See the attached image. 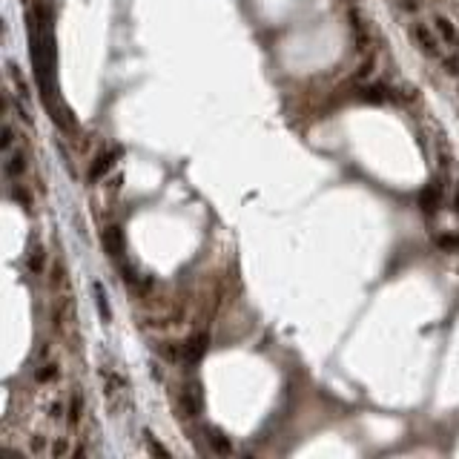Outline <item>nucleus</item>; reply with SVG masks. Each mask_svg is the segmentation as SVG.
<instances>
[{
	"instance_id": "nucleus-23",
	"label": "nucleus",
	"mask_w": 459,
	"mask_h": 459,
	"mask_svg": "<svg viewBox=\"0 0 459 459\" xmlns=\"http://www.w3.org/2000/svg\"><path fill=\"white\" fill-rule=\"evenodd\" d=\"M373 66H376V58H373V55H367V60H362V63H359V69L353 72V78H356V81H367L370 75H373Z\"/></svg>"
},
{
	"instance_id": "nucleus-10",
	"label": "nucleus",
	"mask_w": 459,
	"mask_h": 459,
	"mask_svg": "<svg viewBox=\"0 0 459 459\" xmlns=\"http://www.w3.org/2000/svg\"><path fill=\"white\" fill-rule=\"evenodd\" d=\"M347 21H350V35H353V43L359 52H364L370 46V29H367V21L359 9H347Z\"/></svg>"
},
{
	"instance_id": "nucleus-13",
	"label": "nucleus",
	"mask_w": 459,
	"mask_h": 459,
	"mask_svg": "<svg viewBox=\"0 0 459 459\" xmlns=\"http://www.w3.org/2000/svg\"><path fill=\"white\" fill-rule=\"evenodd\" d=\"M433 29H436V35H439V40L445 43V46H450V49H459V29L453 26V21L450 18H445V15H433Z\"/></svg>"
},
{
	"instance_id": "nucleus-24",
	"label": "nucleus",
	"mask_w": 459,
	"mask_h": 459,
	"mask_svg": "<svg viewBox=\"0 0 459 459\" xmlns=\"http://www.w3.org/2000/svg\"><path fill=\"white\" fill-rule=\"evenodd\" d=\"M12 198H15L18 204H23L26 210H32V193H29L23 184H12Z\"/></svg>"
},
{
	"instance_id": "nucleus-4",
	"label": "nucleus",
	"mask_w": 459,
	"mask_h": 459,
	"mask_svg": "<svg viewBox=\"0 0 459 459\" xmlns=\"http://www.w3.org/2000/svg\"><path fill=\"white\" fill-rule=\"evenodd\" d=\"M210 350V333L195 330L181 342V364H198Z\"/></svg>"
},
{
	"instance_id": "nucleus-26",
	"label": "nucleus",
	"mask_w": 459,
	"mask_h": 459,
	"mask_svg": "<svg viewBox=\"0 0 459 459\" xmlns=\"http://www.w3.org/2000/svg\"><path fill=\"white\" fill-rule=\"evenodd\" d=\"M12 144H15V126L6 121V124H4V138H0V149L9 152V149H12Z\"/></svg>"
},
{
	"instance_id": "nucleus-32",
	"label": "nucleus",
	"mask_w": 459,
	"mask_h": 459,
	"mask_svg": "<svg viewBox=\"0 0 459 459\" xmlns=\"http://www.w3.org/2000/svg\"><path fill=\"white\" fill-rule=\"evenodd\" d=\"M23 4H29V0H23Z\"/></svg>"
},
{
	"instance_id": "nucleus-27",
	"label": "nucleus",
	"mask_w": 459,
	"mask_h": 459,
	"mask_svg": "<svg viewBox=\"0 0 459 459\" xmlns=\"http://www.w3.org/2000/svg\"><path fill=\"white\" fill-rule=\"evenodd\" d=\"M49 453H52V456H66V453H69V436H58V439L52 442Z\"/></svg>"
},
{
	"instance_id": "nucleus-6",
	"label": "nucleus",
	"mask_w": 459,
	"mask_h": 459,
	"mask_svg": "<svg viewBox=\"0 0 459 459\" xmlns=\"http://www.w3.org/2000/svg\"><path fill=\"white\" fill-rule=\"evenodd\" d=\"M101 242H104V250L112 261H124L126 256V239H124V230L121 224H107L104 233H101Z\"/></svg>"
},
{
	"instance_id": "nucleus-7",
	"label": "nucleus",
	"mask_w": 459,
	"mask_h": 459,
	"mask_svg": "<svg viewBox=\"0 0 459 459\" xmlns=\"http://www.w3.org/2000/svg\"><path fill=\"white\" fill-rule=\"evenodd\" d=\"M356 98L359 101H364V104H388V101H394L396 95H394V90L385 84V81H370V84H359L356 87Z\"/></svg>"
},
{
	"instance_id": "nucleus-25",
	"label": "nucleus",
	"mask_w": 459,
	"mask_h": 459,
	"mask_svg": "<svg viewBox=\"0 0 459 459\" xmlns=\"http://www.w3.org/2000/svg\"><path fill=\"white\" fill-rule=\"evenodd\" d=\"M146 448H149V453H152V456H170V453H173L167 445H161V442H158L156 436H152L149 431H146Z\"/></svg>"
},
{
	"instance_id": "nucleus-30",
	"label": "nucleus",
	"mask_w": 459,
	"mask_h": 459,
	"mask_svg": "<svg viewBox=\"0 0 459 459\" xmlns=\"http://www.w3.org/2000/svg\"><path fill=\"white\" fill-rule=\"evenodd\" d=\"M453 212L459 215V184H456V190H453Z\"/></svg>"
},
{
	"instance_id": "nucleus-9",
	"label": "nucleus",
	"mask_w": 459,
	"mask_h": 459,
	"mask_svg": "<svg viewBox=\"0 0 459 459\" xmlns=\"http://www.w3.org/2000/svg\"><path fill=\"white\" fill-rule=\"evenodd\" d=\"M115 164H118V152H115V149L101 152V156L92 158V164H90V170H87V181H90V184H98L107 173L115 170Z\"/></svg>"
},
{
	"instance_id": "nucleus-31",
	"label": "nucleus",
	"mask_w": 459,
	"mask_h": 459,
	"mask_svg": "<svg viewBox=\"0 0 459 459\" xmlns=\"http://www.w3.org/2000/svg\"><path fill=\"white\" fill-rule=\"evenodd\" d=\"M72 456H78V459H81V456H87V448H84V445H78V448L72 450Z\"/></svg>"
},
{
	"instance_id": "nucleus-28",
	"label": "nucleus",
	"mask_w": 459,
	"mask_h": 459,
	"mask_svg": "<svg viewBox=\"0 0 459 459\" xmlns=\"http://www.w3.org/2000/svg\"><path fill=\"white\" fill-rule=\"evenodd\" d=\"M46 448H49L46 439H43L40 433H35V436H32V453H46Z\"/></svg>"
},
{
	"instance_id": "nucleus-16",
	"label": "nucleus",
	"mask_w": 459,
	"mask_h": 459,
	"mask_svg": "<svg viewBox=\"0 0 459 459\" xmlns=\"http://www.w3.org/2000/svg\"><path fill=\"white\" fill-rule=\"evenodd\" d=\"M46 276H49V279H46L49 287H52L55 293H63V287H66V281H69V279H66V264H63V259H55L52 267L46 270Z\"/></svg>"
},
{
	"instance_id": "nucleus-2",
	"label": "nucleus",
	"mask_w": 459,
	"mask_h": 459,
	"mask_svg": "<svg viewBox=\"0 0 459 459\" xmlns=\"http://www.w3.org/2000/svg\"><path fill=\"white\" fill-rule=\"evenodd\" d=\"M178 411L184 419H198L204 414V391H201V382L190 379L187 385H181L178 391Z\"/></svg>"
},
{
	"instance_id": "nucleus-22",
	"label": "nucleus",
	"mask_w": 459,
	"mask_h": 459,
	"mask_svg": "<svg viewBox=\"0 0 459 459\" xmlns=\"http://www.w3.org/2000/svg\"><path fill=\"white\" fill-rule=\"evenodd\" d=\"M439 60H442L445 75H450V78H459V49H453L450 55H445V58H439Z\"/></svg>"
},
{
	"instance_id": "nucleus-29",
	"label": "nucleus",
	"mask_w": 459,
	"mask_h": 459,
	"mask_svg": "<svg viewBox=\"0 0 459 459\" xmlns=\"http://www.w3.org/2000/svg\"><path fill=\"white\" fill-rule=\"evenodd\" d=\"M402 6H405L408 12H419V6H422V0H402Z\"/></svg>"
},
{
	"instance_id": "nucleus-3",
	"label": "nucleus",
	"mask_w": 459,
	"mask_h": 459,
	"mask_svg": "<svg viewBox=\"0 0 459 459\" xmlns=\"http://www.w3.org/2000/svg\"><path fill=\"white\" fill-rule=\"evenodd\" d=\"M408 32H411V40L419 46V52H422L425 58H439L442 40H439V35H436L433 26H428V23H422V21H414Z\"/></svg>"
},
{
	"instance_id": "nucleus-15",
	"label": "nucleus",
	"mask_w": 459,
	"mask_h": 459,
	"mask_svg": "<svg viewBox=\"0 0 459 459\" xmlns=\"http://www.w3.org/2000/svg\"><path fill=\"white\" fill-rule=\"evenodd\" d=\"M60 376V362L58 359H40L38 370H35V379H38V385H49V382H55Z\"/></svg>"
},
{
	"instance_id": "nucleus-17",
	"label": "nucleus",
	"mask_w": 459,
	"mask_h": 459,
	"mask_svg": "<svg viewBox=\"0 0 459 459\" xmlns=\"http://www.w3.org/2000/svg\"><path fill=\"white\" fill-rule=\"evenodd\" d=\"M92 293H95V304H98V313H101V322L109 325L112 322V310H109V296H107V287L101 281H92Z\"/></svg>"
},
{
	"instance_id": "nucleus-14",
	"label": "nucleus",
	"mask_w": 459,
	"mask_h": 459,
	"mask_svg": "<svg viewBox=\"0 0 459 459\" xmlns=\"http://www.w3.org/2000/svg\"><path fill=\"white\" fill-rule=\"evenodd\" d=\"M26 170H29V158H26V152H23V149L12 152L9 161L4 164V173H6V178H12V181L23 178V176H26Z\"/></svg>"
},
{
	"instance_id": "nucleus-8",
	"label": "nucleus",
	"mask_w": 459,
	"mask_h": 459,
	"mask_svg": "<svg viewBox=\"0 0 459 459\" xmlns=\"http://www.w3.org/2000/svg\"><path fill=\"white\" fill-rule=\"evenodd\" d=\"M69 308H72V296L58 293L55 301H52V308H49V322H52L55 333H66V328H69Z\"/></svg>"
},
{
	"instance_id": "nucleus-19",
	"label": "nucleus",
	"mask_w": 459,
	"mask_h": 459,
	"mask_svg": "<svg viewBox=\"0 0 459 459\" xmlns=\"http://www.w3.org/2000/svg\"><path fill=\"white\" fill-rule=\"evenodd\" d=\"M26 267H29V273L43 276V273H46V250H43V247H35V250L29 253V259H26Z\"/></svg>"
},
{
	"instance_id": "nucleus-1",
	"label": "nucleus",
	"mask_w": 459,
	"mask_h": 459,
	"mask_svg": "<svg viewBox=\"0 0 459 459\" xmlns=\"http://www.w3.org/2000/svg\"><path fill=\"white\" fill-rule=\"evenodd\" d=\"M101 376H104V396H107V408L109 414H121L124 405H126V396H129V385L126 379L118 373V370H109V367H101Z\"/></svg>"
},
{
	"instance_id": "nucleus-12",
	"label": "nucleus",
	"mask_w": 459,
	"mask_h": 459,
	"mask_svg": "<svg viewBox=\"0 0 459 459\" xmlns=\"http://www.w3.org/2000/svg\"><path fill=\"white\" fill-rule=\"evenodd\" d=\"M204 433H207V445H210L212 453H218V456H233V453H236L233 439H230L221 428H207Z\"/></svg>"
},
{
	"instance_id": "nucleus-5",
	"label": "nucleus",
	"mask_w": 459,
	"mask_h": 459,
	"mask_svg": "<svg viewBox=\"0 0 459 459\" xmlns=\"http://www.w3.org/2000/svg\"><path fill=\"white\" fill-rule=\"evenodd\" d=\"M442 193H445L442 178H436V181H431V184H425V187L419 190L416 204H419V210H422L425 218H433V215L439 212V207H442Z\"/></svg>"
},
{
	"instance_id": "nucleus-21",
	"label": "nucleus",
	"mask_w": 459,
	"mask_h": 459,
	"mask_svg": "<svg viewBox=\"0 0 459 459\" xmlns=\"http://www.w3.org/2000/svg\"><path fill=\"white\" fill-rule=\"evenodd\" d=\"M9 78L18 84V95H21V98H29V84L23 81V75H21V69H18L15 60H9Z\"/></svg>"
},
{
	"instance_id": "nucleus-20",
	"label": "nucleus",
	"mask_w": 459,
	"mask_h": 459,
	"mask_svg": "<svg viewBox=\"0 0 459 459\" xmlns=\"http://www.w3.org/2000/svg\"><path fill=\"white\" fill-rule=\"evenodd\" d=\"M433 244H436L442 253H459V236H453V233H439V236L433 239Z\"/></svg>"
},
{
	"instance_id": "nucleus-11",
	"label": "nucleus",
	"mask_w": 459,
	"mask_h": 459,
	"mask_svg": "<svg viewBox=\"0 0 459 459\" xmlns=\"http://www.w3.org/2000/svg\"><path fill=\"white\" fill-rule=\"evenodd\" d=\"M84 414H87V396L81 388H72L69 391V402H66V422L69 428H78L84 422Z\"/></svg>"
},
{
	"instance_id": "nucleus-18",
	"label": "nucleus",
	"mask_w": 459,
	"mask_h": 459,
	"mask_svg": "<svg viewBox=\"0 0 459 459\" xmlns=\"http://www.w3.org/2000/svg\"><path fill=\"white\" fill-rule=\"evenodd\" d=\"M158 356H161L164 362L181 364V342H173V339H164V342H158Z\"/></svg>"
}]
</instances>
